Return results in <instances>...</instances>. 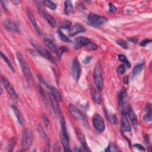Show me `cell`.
<instances>
[{
	"mask_svg": "<svg viewBox=\"0 0 152 152\" xmlns=\"http://www.w3.org/2000/svg\"><path fill=\"white\" fill-rule=\"evenodd\" d=\"M17 60L20 64L21 68L22 70L23 74L24 76V77L26 78V80L29 82H31L32 80V74L31 73V70L26 63V61L25 60L24 58L22 55V54L20 53H17Z\"/></svg>",
	"mask_w": 152,
	"mask_h": 152,
	"instance_id": "6da1fadb",
	"label": "cell"
},
{
	"mask_svg": "<svg viewBox=\"0 0 152 152\" xmlns=\"http://www.w3.org/2000/svg\"><path fill=\"white\" fill-rule=\"evenodd\" d=\"M31 43L33 47L35 48V49L37 50V51L44 58L48 60L51 63H53L54 64H57L56 59L53 57V55L50 54L48 50L43 48L38 42L33 39L31 40Z\"/></svg>",
	"mask_w": 152,
	"mask_h": 152,
	"instance_id": "7a4b0ae2",
	"label": "cell"
},
{
	"mask_svg": "<svg viewBox=\"0 0 152 152\" xmlns=\"http://www.w3.org/2000/svg\"><path fill=\"white\" fill-rule=\"evenodd\" d=\"M33 139L32 131L29 129H25L23 132L22 140H21V148L23 151H26L30 148Z\"/></svg>",
	"mask_w": 152,
	"mask_h": 152,
	"instance_id": "3957f363",
	"label": "cell"
},
{
	"mask_svg": "<svg viewBox=\"0 0 152 152\" xmlns=\"http://www.w3.org/2000/svg\"><path fill=\"white\" fill-rule=\"evenodd\" d=\"M93 77L96 89L100 92L102 91L104 87V80L102 75V70L99 64H96L94 67Z\"/></svg>",
	"mask_w": 152,
	"mask_h": 152,
	"instance_id": "277c9868",
	"label": "cell"
},
{
	"mask_svg": "<svg viewBox=\"0 0 152 152\" xmlns=\"http://www.w3.org/2000/svg\"><path fill=\"white\" fill-rule=\"evenodd\" d=\"M87 19L89 23L95 27L102 26L108 21L107 18L94 13H90L87 16Z\"/></svg>",
	"mask_w": 152,
	"mask_h": 152,
	"instance_id": "5b68a950",
	"label": "cell"
},
{
	"mask_svg": "<svg viewBox=\"0 0 152 152\" xmlns=\"http://www.w3.org/2000/svg\"><path fill=\"white\" fill-rule=\"evenodd\" d=\"M93 126L96 130L99 133H102L105 129V124L103 118L100 115L96 114L93 120Z\"/></svg>",
	"mask_w": 152,
	"mask_h": 152,
	"instance_id": "8992f818",
	"label": "cell"
},
{
	"mask_svg": "<svg viewBox=\"0 0 152 152\" xmlns=\"http://www.w3.org/2000/svg\"><path fill=\"white\" fill-rule=\"evenodd\" d=\"M1 80H2V83L3 84L9 94L14 99H18V95L16 92L15 91L14 87H13L12 85L10 83V82L6 77H2Z\"/></svg>",
	"mask_w": 152,
	"mask_h": 152,
	"instance_id": "52a82bcc",
	"label": "cell"
},
{
	"mask_svg": "<svg viewBox=\"0 0 152 152\" xmlns=\"http://www.w3.org/2000/svg\"><path fill=\"white\" fill-rule=\"evenodd\" d=\"M81 68L79 60L75 58L72 63V75L75 80H78L80 77Z\"/></svg>",
	"mask_w": 152,
	"mask_h": 152,
	"instance_id": "ba28073f",
	"label": "cell"
},
{
	"mask_svg": "<svg viewBox=\"0 0 152 152\" xmlns=\"http://www.w3.org/2000/svg\"><path fill=\"white\" fill-rule=\"evenodd\" d=\"M91 42L90 40L88 38L80 36L76 38L74 41V47L75 49H79L83 46H85L88 43Z\"/></svg>",
	"mask_w": 152,
	"mask_h": 152,
	"instance_id": "9c48e42d",
	"label": "cell"
},
{
	"mask_svg": "<svg viewBox=\"0 0 152 152\" xmlns=\"http://www.w3.org/2000/svg\"><path fill=\"white\" fill-rule=\"evenodd\" d=\"M49 97H50V102H51L52 106L53 107V109H54V111L55 114L57 115V116H61V111H60V106L58 104V100L56 99V97L51 93H50Z\"/></svg>",
	"mask_w": 152,
	"mask_h": 152,
	"instance_id": "30bf717a",
	"label": "cell"
},
{
	"mask_svg": "<svg viewBox=\"0 0 152 152\" xmlns=\"http://www.w3.org/2000/svg\"><path fill=\"white\" fill-rule=\"evenodd\" d=\"M122 129L124 132L131 131V126L126 113L122 112Z\"/></svg>",
	"mask_w": 152,
	"mask_h": 152,
	"instance_id": "8fae6325",
	"label": "cell"
},
{
	"mask_svg": "<svg viewBox=\"0 0 152 152\" xmlns=\"http://www.w3.org/2000/svg\"><path fill=\"white\" fill-rule=\"evenodd\" d=\"M127 94L125 89H122L119 93V102L121 107L125 108L126 107H129L126 105L127 103Z\"/></svg>",
	"mask_w": 152,
	"mask_h": 152,
	"instance_id": "7c38bea8",
	"label": "cell"
},
{
	"mask_svg": "<svg viewBox=\"0 0 152 152\" xmlns=\"http://www.w3.org/2000/svg\"><path fill=\"white\" fill-rule=\"evenodd\" d=\"M38 131L40 136H41V137L44 140L45 144V148H46L45 151H48L49 148V139H48V137L46 133L43 129L42 126L40 125H39L38 126Z\"/></svg>",
	"mask_w": 152,
	"mask_h": 152,
	"instance_id": "4fadbf2b",
	"label": "cell"
},
{
	"mask_svg": "<svg viewBox=\"0 0 152 152\" xmlns=\"http://www.w3.org/2000/svg\"><path fill=\"white\" fill-rule=\"evenodd\" d=\"M61 141L63 144L65 151H70V143H69V137L68 133L61 132Z\"/></svg>",
	"mask_w": 152,
	"mask_h": 152,
	"instance_id": "5bb4252c",
	"label": "cell"
},
{
	"mask_svg": "<svg viewBox=\"0 0 152 152\" xmlns=\"http://www.w3.org/2000/svg\"><path fill=\"white\" fill-rule=\"evenodd\" d=\"M76 134H77V136L78 137L79 140L80 141V142L81 143L82 146L85 148V149L86 150V151H90V150L89 148V146L87 144L86 140V138L84 136V134H83V133L79 129H77L76 130Z\"/></svg>",
	"mask_w": 152,
	"mask_h": 152,
	"instance_id": "9a60e30c",
	"label": "cell"
},
{
	"mask_svg": "<svg viewBox=\"0 0 152 152\" xmlns=\"http://www.w3.org/2000/svg\"><path fill=\"white\" fill-rule=\"evenodd\" d=\"M83 31H85L83 27L79 24H76L69 29L68 35L70 36H74Z\"/></svg>",
	"mask_w": 152,
	"mask_h": 152,
	"instance_id": "2e32d148",
	"label": "cell"
},
{
	"mask_svg": "<svg viewBox=\"0 0 152 152\" xmlns=\"http://www.w3.org/2000/svg\"><path fill=\"white\" fill-rule=\"evenodd\" d=\"M4 25L6 27V29L10 32H18L17 25L10 20H4Z\"/></svg>",
	"mask_w": 152,
	"mask_h": 152,
	"instance_id": "e0dca14e",
	"label": "cell"
},
{
	"mask_svg": "<svg viewBox=\"0 0 152 152\" xmlns=\"http://www.w3.org/2000/svg\"><path fill=\"white\" fill-rule=\"evenodd\" d=\"M91 94L94 102L97 104H100L101 101H102V97H101L100 91L97 89L92 88Z\"/></svg>",
	"mask_w": 152,
	"mask_h": 152,
	"instance_id": "ac0fdd59",
	"label": "cell"
},
{
	"mask_svg": "<svg viewBox=\"0 0 152 152\" xmlns=\"http://www.w3.org/2000/svg\"><path fill=\"white\" fill-rule=\"evenodd\" d=\"M69 109L75 118H77L79 119H84L85 117L82 114L80 110L77 108H76L74 105H73L72 104H70L69 105Z\"/></svg>",
	"mask_w": 152,
	"mask_h": 152,
	"instance_id": "d6986e66",
	"label": "cell"
},
{
	"mask_svg": "<svg viewBox=\"0 0 152 152\" xmlns=\"http://www.w3.org/2000/svg\"><path fill=\"white\" fill-rule=\"evenodd\" d=\"M42 16L45 18V20L48 22L50 26H52L53 28H55L57 26V23L54 17L50 16L49 13L44 11H42Z\"/></svg>",
	"mask_w": 152,
	"mask_h": 152,
	"instance_id": "ffe728a7",
	"label": "cell"
},
{
	"mask_svg": "<svg viewBox=\"0 0 152 152\" xmlns=\"http://www.w3.org/2000/svg\"><path fill=\"white\" fill-rule=\"evenodd\" d=\"M28 17H29V20H30L31 22L32 23V25H33V26L35 28V30L37 31V32L38 33V34L41 35L40 30V29H39V26H38V24H37V22H36V20H35V18L33 14H32V11H31L29 9L28 10Z\"/></svg>",
	"mask_w": 152,
	"mask_h": 152,
	"instance_id": "44dd1931",
	"label": "cell"
},
{
	"mask_svg": "<svg viewBox=\"0 0 152 152\" xmlns=\"http://www.w3.org/2000/svg\"><path fill=\"white\" fill-rule=\"evenodd\" d=\"M44 43L51 51L54 53L57 51V48L52 39H50V38H45Z\"/></svg>",
	"mask_w": 152,
	"mask_h": 152,
	"instance_id": "7402d4cb",
	"label": "cell"
},
{
	"mask_svg": "<svg viewBox=\"0 0 152 152\" xmlns=\"http://www.w3.org/2000/svg\"><path fill=\"white\" fill-rule=\"evenodd\" d=\"M64 13L66 15H70L74 13V9L72 3L69 0H67L64 2Z\"/></svg>",
	"mask_w": 152,
	"mask_h": 152,
	"instance_id": "603a6c76",
	"label": "cell"
},
{
	"mask_svg": "<svg viewBox=\"0 0 152 152\" xmlns=\"http://www.w3.org/2000/svg\"><path fill=\"white\" fill-rule=\"evenodd\" d=\"M11 107H12V109H13V110L14 111V114H15V115H16V118H17V119L18 120V122H19V124L20 125H23V122H24V119H23V118L20 112L19 111L18 109L14 105H13L11 106Z\"/></svg>",
	"mask_w": 152,
	"mask_h": 152,
	"instance_id": "cb8c5ba5",
	"label": "cell"
},
{
	"mask_svg": "<svg viewBox=\"0 0 152 152\" xmlns=\"http://www.w3.org/2000/svg\"><path fill=\"white\" fill-rule=\"evenodd\" d=\"M146 114L144 115L143 117V119L144 121L147 122H151V105L150 104H147L146 106Z\"/></svg>",
	"mask_w": 152,
	"mask_h": 152,
	"instance_id": "d4e9b609",
	"label": "cell"
},
{
	"mask_svg": "<svg viewBox=\"0 0 152 152\" xmlns=\"http://www.w3.org/2000/svg\"><path fill=\"white\" fill-rule=\"evenodd\" d=\"M144 66V63H141L137 64V65H136L133 70V77H136V76L139 75L141 73V71L143 70Z\"/></svg>",
	"mask_w": 152,
	"mask_h": 152,
	"instance_id": "484cf974",
	"label": "cell"
},
{
	"mask_svg": "<svg viewBox=\"0 0 152 152\" xmlns=\"http://www.w3.org/2000/svg\"><path fill=\"white\" fill-rule=\"evenodd\" d=\"M127 112L130 120L131 121L132 123L134 125H136L137 124V116L135 114V112H134V111L131 108H129L127 109Z\"/></svg>",
	"mask_w": 152,
	"mask_h": 152,
	"instance_id": "4316f807",
	"label": "cell"
},
{
	"mask_svg": "<svg viewBox=\"0 0 152 152\" xmlns=\"http://www.w3.org/2000/svg\"><path fill=\"white\" fill-rule=\"evenodd\" d=\"M50 91V93H53V95L56 97V99L58 100V101H61L62 100V96L60 93V92L58 91V89H57L55 87L50 86L48 87Z\"/></svg>",
	"mask_w": 152,
	"mask_h": 152,
	"instance_id": "83f0119b",
	"label": "cell"
},
{
	"mask_svg": "<svg viewBox=\"0 0 152 152\" xmlns=\"http://www.w3.org/2000/svg\"><path fill=\"white\" fill-rule=\"evenodd\" d=\"M38 90L39 93V94L42 98V99L43 100V102L45 104H48V98H47V95L46 93H45V90H43V89L41 87L40 85H38Z\"/></svg>",
	"mask_w": 152,
	"mask_h": 152,
	"instance_id": "f1b7e54d",
	"label": "cell"
},
{
	"mask_svg": "<svg viewBox=\"0 0 152 152\" xmlns=\"http://www.w3.org/2000/svg\"><path fill=\"white\" fill-rule=\"evenodd\" d=\"M118 60L122 63H123L128 68H130L131 67V64L130 61L127 60V58H126L125 55L122 54H119L118 55Z\"/></svg>",
	"mask_w": 152,
	"mask_h": 152,
	"instance_id": "f546056e",
	"label": "cell"
},
{
	"mask_svg": "<svg viewBox=\"0 0 152 152\" xmlns=\"http://www.w3.org/2000/svg\"><path fill=\"white\" fill-rule=\"evenodd\" d=\"M68 50V48L67 46H61L60 48H58V49L57 50V58L58 60H60L62 55H63V54L65 52H67Z\"/></svg>",
	"mask_w": 152,
	"mask_h": 152,
	"instance_id": "4dcf8cb0",
	"label": "cell"
},
{
	"mask_svg": "<svg viewBox=\"0 0 152 152\" xmlns=\"http://www.w3.org/2000/svg\"><path fill=\"white\" fill-rule=\"evenodd\" d=\"M1 56L2 58L5 61V62L7 63V64L9 65V68L12 70V71H13V72H14V71H15L14 68V67H13V65H12L11 61H10V60L7 58V57L5 54H4L3 52L1 53Z\"/></svg>",
	"mask_w": 152,
	"mask_h": 152,
	"instance_id": "1f68e13d",
	"label": "cell"
},
{
	"mask_svg": "<svg viewBox=\"0 0 152 152\" xmlns=\"http://www.w3.org/2000/svg\"><path fill=\"white\" fill-rule=\"evenodd\" d=\"M71 26V22L68 20L63 21L61 24L60 28L63 29H70Z\"/></svg>",
	"mask_w": 152,
	"mask_h": 152,
	"instance_id": "d6a6232c",
	"label": "cell"
},
{
	"mask_svg": "<svg viewBox=\"0 0 152 152\" xmlns=\"http://www.w3.org/2000/svg\"><path fill=\"white\" fill-rule=\"evenodd\" d=\"M57 33V34H58L59 38H60V39H61V40H63V41H64V42H67V43H68V42H71V40H70L65 35H64L61 31L58 30Z\"/></svg>",
	"mask_w": 152,
	"mask_h": 152,
	"instance_id": "836d02e7",
	"label": "cell"
},
{
	"mask_svg": "<svg viewBox=\"0 0 152 152\" xmlns=\"http://www.w3.org/2000/svg\"><path fill=\"white\" fill-rule=\"evenodd\" d=\"M43 3L44 4V5L45 6L48 7V8H49L50 9H51L53 10H55L57 8V5L53 1H43Z\"/></svg>",
	"mask_w": 152,
	"mask_h": 152,
	"instance_id": "e575fe53",
	"label": "cell"
},
{
	"mask_svg": "<svg viewBox=\"0 0 152 152\" xmlns=\"http://www.w3.org/2000/svg\"><path fill=\"white\" fill-rule=\"evenodd\" d=\"M119 150L118 148V147H116V146L112 143H111L109 144V145L108 146V147H107V149H105V151H110V152H115V151H119Z\"/></svg>",
	"mask_w": 152,
	"mask_h": 152,
	"instance_id": "d590c367",
	"label": "cell"
},
{
	"mask_svg": "<svg viewBox=\"0 0 152 152\" xmlns=\"http://www.w3.org/2000/svg\"><path fill=\"white\" fill-rule=\"evenodd\" d=\"M16 137H13L10 140V141L9 143V144H8V151H12L13 150V148H14L15 144H16Z\"/></svg>",
	"mask_w": 152,
	"mask_h": 152,
	"instance_id": "8d00e7d4",
	"label": "cell"
},
{
	"mask_svg": "<svg viewBox=\"0 0 152 152\" xmlns=\"http://www.w3.org/2000/svg\"><path fill=\"white\" fill-rule=\"evenodd\" d=\"M107 116L108 119L110 121L111 123L113 124H117V118L115 115H111L110 114H107Z\"/></svg>",
	"mask_w": 152,
	"mask_h": 152,
	"instance_id": "74e56055",
	"label": "cell"
},
{
	"mask_svg": "<svg viewBox=\"0 0 152 152\" xmlns=\"http://www.w3.org/2000/svg\"><path fill=\"white\" fill-rule=\"evenodd\" d=\"M85 48L86 49L89 50H96L97 48V46L92 42H90L89 43H88L87 45L85 46Z\"/></svg>",
	"mask_w": 152,
	"mask_h": 152,
	"instance_id": "f35d334b",
	"label": "cell"
},
{
	"mask_svg": "<svg viewBox=\"0 0 152 152\" xmlns=\"http://www.w3.org/2000/svg\"><path fill=\"white\" fill-rule=\"evenodd\" d=\"M125 71V66L124 64H121L120 65L118 68H117V70H116V72L118 74H123Z\"/></svg>",
	"mask_w": 152,
	"mask_h": 152,
	"instance_id": "ab89813d",
	"label": "cell"
},
{
	"mask_svg": "<svg viewBox=\"0 0 152 152\" xmlns=\"http://www.w3.org/2000/svg\"><path fill=\"white\" fill-rule=\"evenodd\" d=\"M116 43H117V44H118L119 45H120L121 46H122V47L124 48H125V49L128 48L127 43H126L125 40L119 39V40H118L116 41Z\"/></svg>",
	"mask_w": 152,
	"mask_h": 152,
	"instance_id": "60d3db41",
	"label": "cell"
},
{
	"mask_svg": "<svg viewBox=\"0 0 152 152\" xmlns=\"http://www.w3.org/2000/svg\"><path fill=\"white\" fill-rule=\"evenodd\" d=\"M151 42V39H146L144 40H143L141 43H140V46H146L147 44L150 43Z\"/></svg>",
	"mask_w": 152,
	"mask_h": 152,
	"instance_id": "b9f144b4",
	"label": "cell"
},
{
	"mask_svg": "<svg viewBox=\"0 0 152 152\" xmlns=\"http://www.w3.org/2000/svg\"><path fill=\"white\" fill-rule=\"evenodd\" d=\"M109 11L110 13H115L116 11V8L112 3H109Z\"/></svg>",
	"mask_w": 152,
	"mask_h": 152,
	"instance_id": "7bdbcfd3",
	"label": "cell"
},
{
	"mask_svg": "<svg viewBox=\"0 0 152 152\" xmlns=\"http://www.w3.org/2000/svg\"><path fill=\"white\" fill-rule=\"evenodd\" d=\"M91 60H92V57H91V56H87V57L83 60V62L84 64H89V63L90 62Z\"/></svg>",
	"mask_w": 152,
	"mask_h": 152,
	"instance_id": "ee69618b",
	"label": "cell"
},
{
	"mask_svg": "<svg viewBox=\"0 0 152 152\" xmlns=\"http://www.w3.org/2000/svg\"><path fill=\"white\" fill-rule=\"evenodd\" d=\"M133 146H134V147H136L137 148H138V149H139V150H141V151H145V148H144V147L143 146H141V144H136L133 145Z\"/></svg>",
	"mask_w": 152,
	"mask_h": 152,
	"instance_id": "f6af8a7d",
	"label": "cell"
},
{
	"mask_svg": "<svg viewBox=\"0 0 152 152\" xmlns=\"http://www.w3.org/2000/svg\"><path fill=\"white\" fill-rule=\"evenodd\" d=\"M42 119H43V121H44L45 125H46V126H48L49 124V121L48 118L45 115H43L42 116Z\"/></svg>",
	"mask_w": 152,
	"mask_h": 152,
	"instance_id": "bcb514c9",
	"label": "cell"
},
{
	"mask_svg": "<svg viewBox=\"0 0 152 152\" xmlns=\"http://www.w3.org/2000/svg\"><path fill=\"white\" fill-rule=\"evenodd\" d=\"M74 151H86V150L85 149V148L83 147H75Z\"/></svg>",
	"mask_w": 152,
	"mask_h": 152,
	"instance_id": "7dc6e473",
	"label": "cell"
},
{
	"mask_svg": "<svg viewBox=\"0 0 152 152\" xmlns=\"http://www.w3.org/2000/svg\"><path fill=\"white\" fill-rule=\"evenodd\" d=\"M128 40L131 42H133L134 43H136L138 42L137 39L135 38H128Z\"/></svg>",
	"mask_w": 152,
	"mask_h": 152,
	"instance_id": "c3c4849f",
	"label": "cell"
},
{
	"mask_svg": "<svg viewBox=\"0 0 152 152\" xmlns=\"http://www.w3.org/2000/svg\"><path fill=\"white\" fill-rule=\"evenodd\" d=\"M123 82L125 85H127L129 83V77L128 76H125L123 79Z\"/></svg>",
	"mask_w": 152,
	"mask_h": 152,
	"instance_id": "681fc988",
	"label": "cell"
},
{
	"mask_svg": "<svg viewBox=\"0 0 152 152\" xmlns=\"http://www.w3.org/2000/svg\"><path fill=\"white\" fill-rule=\"evenodd\" d=\"M54 151H60V146L58 144H55L54 145Z\"/></svg>",
	"mask_w": 152,
	"mask_h": 152,
	"instance_id": "f907efd6",
	"label": "cell"
},
{
	"mask_svg": "<svg viewBox=\"0 0 152 152\" xmlns=\"http://www.w3.org/2000/svg\"><path fill=\"white\" fill-rule=\"evenodd\" d=\"M12 2L14 3V4H17V3H19L20 1H12Z\"/></svg>",
	"mask_w": 152,
	"mask_h": 152,
	"instance_id": "816d5d0a",
	"label": "cell"
}]
</instances>
